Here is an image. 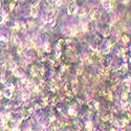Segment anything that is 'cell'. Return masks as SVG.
<instances>
[{
  "label": "cell",
  "instance_id": "obj_1",
  "mask_svg": "<svg viewBox=\"0 0 131 131\" xmlns=\"http://www.w3.org/2000/svg\"><path fill=\"white\" fill-rule=\"evenodd\" d=\"M15 88H16V86H15L14 83H12V82H6L5 83L4 88L2 90V94H3V96L5 97V99H7V100L12 99L14 91H15Z\"/></svg>",
  "mask_w": 131,
  "mask_h": 131
},
{
  "label": "cell",
  "instance_id": "obj_2",
  "mask_svg": "<svg viewBox=\"0 0 131 131\" xmlns=\"http://www.w3.org/2000/svg\"><path fill=\"white\" fill-rule=\"evenodd\" d=\"M112 46H113V42H112V40L105 39V40H103L102 43H101L100 52L103 54V56H105V54H108V53H110Z\"/></svg>",
  "mask_w": 131,
  "mask_h": 131
},
{
  "label": "cell",
  "instance_id": "obj_3",
  "mask_svg": "<svg viewBox=\"0 0 131 131\" xmlns=\"http://www.w3.org/2000/svg\"><path fill=\"white\" fill-rule=\"evenodd\" d=\"M101 17H102V12H101L99 8L93 7V8H91V9L89 10V14H88V18H89V20H91V21L99 20Z\"/></svg>",
  "mask_w": 131,
  "mask_h": 131
},
{
  "label": "cell",
  "instance_id": "obj_4",
  "mask_svg": "<svg viewBox=\"0 0 131 131\" xmlns=\"http://www.w3.org/2000/svg\"><path fill=\"white\" fill-rule=\"evenodd\" d=\"M35 58H36V54H35V52L32 51L31 49H27V50L23 53V59L26 61L27 64H28V63H31L32 61L35 60Z\"/></svg>",
  "mask_w": 131,
  "mask_h": 131
},
{
  "label": "cell",
  "instance_id": "obj_5",
  "mask_svg": "<svg viewBox=\"0 0 131 131\" xmlns=\"http://www.w3.org/2000/svg\"><path fill=\"white\" fill-rule=\"evenodd\" d=\"M67 113L70 116H77L78 115V105L75 103L69 105V107L67 109Z\"/></svg>",
  "mask_w": 131,
  "mask_h": 131
},
{
  "label": "cell",
  "instance_id": "obj_6",
  "mask_svg": "<svg viewBox=\"0 0 131 131\" xmlns=\"http://www.w3.org/2000/svg\"><path fill=\"white\" fill-rule=\"evenodd\" d=\"M77 9H78V5H77V3L73 1V2H71L68 5V12L67 13L69 15H75V13H77Z\"/></svg>",
  "mask_w": 131,
  "mask_h": 131
},
{
  "label": "cell",
  "instance_id": "obj_7",
  "mask_svg": "<svg viewBox=\"0 0 131 131\" xmlns=\"http://www.w3.org/2000/svg\"><path fill=\"white\" fill-rule=\"evenodd\" d=\"M102 6L107 10V12H113L112 7V1H101Z\"/></svg>",
  "mask_w": 131,
  "mask_h": 131
},
{
  "label": "cell",
  "instance_id": "obj_8",
  "mask_svg": "<svg viewBox=\"0 0 131 131\" xmlns=\"http://www.w3.org/2000/svg\"><path fill=\"white\" fill-rule=\"evenodd\" d=\"M54 56H56L57 59H59L62 56V46H61V43L59 42L54 46Z\"/></svg>",
  "mask_w": 131,
  "mask_h": 131
},
{
  "label": "cell",
  "instance_id": "obj_9",
  "mask_svg": "<svg viewBox=\"0 0 131 131\" xmlns=\"http://www.w3.org/2000/svg\"><path fill=\"white\" fill-rule=\"evenodd\" d=\"M75 15H78L80 18H84L87 15V10H86V8L84 6H78V9H77Z\"/></svg>",
  "mask_w": 131,
  "mask_h": 131
},
{
  "label": "cell",
  "instance_id": "obj_10",
  "mask_svg": "<svg viewBox=\"0 0 131 131\" xmlns=\"http://www.w3.org/2000/svg\"><path fill=\"white\" fill-rule=\"evenodd\" d=\"M85 129H86V131H92V130H93V122H92V119L86 118V122H85Z\"/></svg>",
  "mask_w": 131,
  "mask_h": 131
},
{
  "label": "cell",
  "instance_id": "obj_11",
  "mask_svg": "<svg viewBox=\"0 0 131 131\" xmlns=\"http://www.w3.org/2000/svg\"><path fill=\"white\" fill-rule=\"evenodd\" d=\"M119 41L122 42V44H124V45H127L128 43L130 42V37H129L128 35L124 34V35H122V36H121V38H119Z\"/></svg>",
  "mask_w": 131,
  "mask_h": 131
},
{
  "label": "cell",
  "instance_id": "obj_12",
  "mask_svg": "<svg viewBox=\"0 0 131 131\" xmlns=\"http://www.w3.org/2000/svg\"><path fill=\"white\" fill-rule=\"evenodd\" d=\"M10 27H12V29H14V30H19L21 28L20 27V21L14 20L12 22V24H10Z\"/></svg>",
  "mask_w": 131,
  "mask_h": 131
},
{
  "label": "cell",
  "instance_id": "obj_13",
  "mask_svg": "<svg viewBox=\"0 0 131 131\" xmlns=\"http://www.w3.org/2000/svg\"><path fill=\"white\" fill-rule=\"evenodd\" d=\"M29 13H30V16H31L32 18H37V17L39 16L40 10H39V8H31Z\"/></svg>",
  "mask_w": 131,
  "mask_h": 131
},
{
  "label": "cell",
  "instance_id": "obj_14",
  "mask_svg": "<svg viewBox=\"0 0 131 131\" xmlns=\"http://www.w3.org/2000/svg\"><path fill=\"white\" fill-rule=\"evenodd\" d=\"M6 81H7L6 74H5V72L3 71V72L0 73V83H6Z\"/></svg>",
  "mask_w": 131,
  "mask_h": 131
},
{
  "label": "cell",
  "instance_id": "obj_15",
  "mask_svg": "<svg viewBox=\"0 0 131 131\" xmlns=\"http://www.w3.org/2000/svg\"><path fill=\"white\" fill-rule=\"evenodd\" d=\"M90 107H93L95 110H99L100 109V103L97 101H92V104H90Z\"/></svg>",
  "mask_w": 131,
  "mask_h": 131
},
{
  "label": "cell",
  "instance_id": "obj_16",
  "mask_svg": "<svg viewBox=\"0 0 131 131\" xmlns=\"http://www.w3.org/2000/svg\"><path fill=\"white\" fill-rule=\"evenodd\" d=\"M83 71H84V67H83V64H80L79 66L77 67V74H78V75H81V74L83 73Z\"/></svg>",
  "mask_w": 131,
  "mask_h": 131
},
{
  "label": "cell",
  "instance_id": "obj_17",
  "mask_svg": "<svg viewBox=\"0 0 131 131\" xmlns=\"http://www.w3.org/2000/svg\"><path fill=\"white\" fill-rule=\"evenodd\" d=\"M40 3H41V1H32L30 6H31V8H39Z\"/></svg>",
  "mask_w": 131,
  "mask_h": 131
},
{
  "label": "cell",
  "instance_id": "obj_18",
  "mask_svg": "<svg viewBox=\"0 0 131 131\" xmlns=\"http://www.w3.org/2000/svg\"><path fill=\"white\" fill-rule=\"evenodd\" d=\"M47 119H48L49 123H52V122H56L57 121V117H56V115H53V114H49L48 117H47Z\"/></svg>",
  "mask_w": 131,
  "mask_h": 131
},
{
  "label": "cell",
  "instance_id": "obj_19",
  "mask_svg": "<svg viewBox=\"0 0 131 131\" xmlns=\"http://www.w3.org/2000/svg\"><path fill=\"white\" fill-rule=\"evenodd\" d=\"M15 5H16V1H12L8 4V10L9 12H13L14 8H15Z\"/></svg>",
  "mask_w": 131,
  "mask_h": 131
},
{
  "label": "cell",
  "instance_id": "obj_20",
  "mask_svg": "<svg viewBox=\"0 0 131 131\" xmlns=\"http://www.w3.org/2000/svg\"><path fill=\"white\" fill-rule=\"evenodd\" d=\"M68 67H69V66H67V65L62 64L61 66H60V71H61V72H65V71H66V70L68 69Z\"/></svg>",
  "mask_w": 131,
  "mask_h": 131
},
{
  "label": "cell",
  "instance_id": "obj_21",
  "mask_svg": "<svg viewBox=\"0 0 131 131\" xmlns=\"http://www.w3.org/2000/svg\"><path fill=\"white\" fill-rule=\"evenodd\" d=\"M78 104H80V105H83V104H84V101H83L82 99H78Z\"/></svg>",
  "mask_w": 131,
  "mask_h": 131
},
{
  "label": "cell",
  "instance_id": "obj_22",
  "mask_svg": "<svg viewBox=\"0 0 131 131\" xmlns=\"http://www.w3.org/2000/svg\"><path fill=\"white\" fill-rule=\"evenodd\" d=\"M2 23H4V19L0 16V24H2Z\"/></svg>",
  "mask_w": 131,
  "mask_h": 131
},
{
  "label": "cell",
  "instance_id": "obj_23",
  "mask_svg": "<svg viewBox=\"0 0 131 131\" xmlns=\"http://www.w3.org/2000/svg\"><path fill=\"white\" fill-rule=\"evenodd\" d=\"M2 96H3V94H2V91H1V90H0V100H1V99H2Z\"/></svg>",
  "mask_w": 131,
  "mask_h": 131
},
{
  "label": "cell",
  "instance_id": "obj_24",
  "mask_svg": "<svg viewBox=\"0 0 131 131\" xmlns=\"http://www.w3.org/2000/svg\"><path fill=\"white\" fill-rule=\"evenodd\" d=\"M0 8H1V1H0Z\"/></svg>",
  "mask_w": 131,
  "mask_h": 131
}]
</instances>
